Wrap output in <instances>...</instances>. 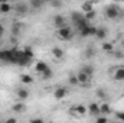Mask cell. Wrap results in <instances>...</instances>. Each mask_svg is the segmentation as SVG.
I'll use <instances>...</instances> for the list:
<instances>
[{
    "label": "cell",
    "instance_id": "obj_1",
    "mask_svg": "<svg viewBox=\"0 0 124 123\" xmlns=\"http://www.w3.org/2000/svg\"><path fill=\"white\" fill-rule=\"evenodd\" d=\"M118 15H120V10L116 4H110V6L105 7V16L108 19H117Z\"/></svg>",
    "mask_w": 124,
    "mask_h": 123
},
{
    "label": "cell",
    "instance_id": "obj_2",
    "mask_svg": "<svg viewBox=\"0 0 124 123\" xmlns=\"http://www.w3.org/2000/svg\"><path fill=\"white\" fill-rule=\"evenodd\" d=\"M12 58H13V52L12 49H0V61L12 64Z\"/></svg>",
    "mask_w": 124,
    "mask_h": 123
},
{
    "label": "cell",
    "instance_id": "obj_3",
    "mask_svg": "<svg viewBox=\"0 0 124 123\" xmlns=\"http://www.w3.org/2000/svg\"><path fill=\"white\" fill-rule=\"evenodd\" d=\"M58 36L61 38L62 41H69V39L72 38V31H71V28L65 26V28H62V29H58Z\"/></svg>",
    "mask_w": 124,
    "mask_h": 123
},
{
    "label": "cell",
    "instance_id": "obj_4",
    "mask_svg": "<svg viewBox=\"0 0 124 123\" xmlns=\"http://www.w3.org/2000/svg\"><path fill=\"white\" fill-rule=\"evenodd\" d=\"M95 33H97V28L93 26V25H90L88 28H85V29L81 31V36H82V38H87V36H95Z\"/></svg>",
    "mask_w": 124,
    "mask_h": 123
},
{
    "label": "cell",
    "instance_id": "obj_5",
    "mask_svg": "<svg viewBox=\"0 0 124 123\" xmlns=\"http://www.w3.org/2000/svg\"><path fill=\"white\" fill-rule=\"evenodd\" d=\"M88 112L93 114V116H101V110H100V104L97 103H90L88 104Z\"/></svg>",
    "mask_w": 124,
    "mask_h": 123
},
{
    "label": "cell",
    "instance_id": "obj_6",
    "mask_svg": "<svg viewBox=\"0 0 124 123\" xmlns=\"http://www.w3.org/2000/svg\"><path fill=\"white\" fill-rule=\"evenodd\" d=\"M66 94H68V90H66L65 87H58V88L54 91V97H55L56 100H62L63 97H66Z\"/></svg>",
    "mask_w": 124,
    "mask_h": 123
},
{
    "label": "cell",
    "instance_id": "obj_7",
    "mask_svg": "<svg viewBox=\"0 0 124 123\" xmlns=\"http://www.w3.org/2000/svg\"><path fill=\"white\" fill-rule=\"evenodd\" d=\"M54 23H55V26H56L58 29H62V28L66 26V23H65V18H63L62 15H56V16L54 18Z\"/></svg>",
    "mask_w": 124,
    "mask_h": 123
},
{
    "label": "cell",
    "instance_id": "obj_8",
    "mask_svg": "<svg viewBox=\"0 0 124 123\" xmlns=\"http://www.w3.org/2000/svg\"><path fill=\"white\" fill-rule=\"evenodd\" d=\"M12 52H13L12 64H16V65H17V62H19V60H20V57L23 55V51H20V49H17V48H12Z\"/></svg>",
    "mask_w": 124,
    "mask_h": 123
},
{
    "label": "cell",
    "instance_id": "obj_9",
    "mask_svg": "<svg viewBox=\"0 0 124 123\" xmlns=\"http://www.w3.org/2000/svg\"><path fill=\"white\" fill-rule=\"evenodd\" d=\"M71 18H72V22H74L75 25H78L79 22H82V20L85 19V16H84V13H81V12H72V15H71Z\"/></svg>",
    "mask_w": 124,
    "mask_h": 123
},
{
    "label": "cell",
    "instance_id": "obj_10",
    "mask_svg": "<svg viewBox=\"0 0 124 123\" xmlns=\"http://www.w3.org/2000/svg\"><path fill=\"white\" fill-rule=\"evenodd\" d=\"M15 9H16V13L25 15V13L28 12V4H26V3H17V4L15 6Z\"/></svg>",
    "mask_w": 124,
    "mask_h": 123
},
{
    "label": "cell",
    "instance_id": "obj_11",
    "mask_svg": "<svg viewBox=\"0 0 124 123\" xmlns=\"http://www.w3.org/2000/svg\"><path fill=\"white\" fill-rule=\"evenodd\" d=\"M35 68H36V71H38L39 74H43L46 70H49L48 64H46V62H43V61H39L38 64H36V67H35Z\"/></svg>",
    "mask_w": 124,
    "mask_h": 123
},
{
    "label": "cell",
    "instance_id": "obj_12",
    "mask_svg": "<svg viewBox=\"0 0 124 123\" xmlns=\"http://www.w3.org/2000/svg\"><path fill=\"white\" fill-rule=\"evenodd\" d=\"M77 78H78V83H79V84H84V86L88 84V81H90V77H88L87 74L81 72V71H79V74L77 75Z\"/></svg>",
    "mask_w": 124,
    "mask_h": 123
},
{
    "label": "cell",
    "instance_id": "obj_13",
    "mask_svg": "<svg viewBox=\"0 0 124 123\" xmlns=\"http://www.w3.org/2000/svg\"><path fill=\"white\" fill-rule=\"evenodd\" d=\"M114 80H116V81H124V67L118 68V70H116Z\"/></svg>",
    "mask_w": 124,
    "mask_h": 123
},
{
    "label": "cell",
    "instance_id": "obj_14",
    "mask_svg": "<svg viewBox=\"0 0 124 123\" xmlns=\"http://www.w3.org/2000/svg\"><path fill=\"white\" fill-rule=\"evenodd\" d=\"M75 113H78L79 116H85V113L88 112V109L85 107V104H78L77 107H75V110H74Z\"/></svg>",
    "mask_w": 124,
    "mask_h": 123
},
{
    "label": "cell",
    "instance_id": "obj_15",
    "mask_svg": "<svg viewBox=\"0 0 124 123\" xmlns=\"http://www.w3.org/2000/svg\"><path fill=\"white\" fill-rule=\"evenodd\" d=\"M31 62H32V60H31V58H28V57H26V55L23 54V55L20 57V60H19V62H17V65H20V67H28V65H29Z\"/></svg>",
    "mask_w": 124,
    "mask_h": 123
},
{
    "label": "cell",
    "instance_id": "obj_16",
    "mask_svg": "<svg viewBox=\"0 0 124 123\" xmlns=\"http://www.w3.org/2000/svg\"><path fill=\"white\" fill-rule=\"evenodd\" d=\"M100 110H101V114H110V113H111V107H110L108 103L100 104Z\"/></svg>",
    "mask_w": 124,
    "mask_h": 123
},
{
    "label": "cell",
    "instance_id": "obj_17",
    "mask_svg": "<svg viewBox=\"0 0 124 123\" xmlns=\"http://www.w3.org/2000/svg\"><path fill=\"white\" fill-rule=\"evenodd\" d=\"M20 29H22V23H20V22H15L13 26H12V35L17 36V35L20 33Z\"/></svg>",
    "mask_w": 124,
    "mask_h": 123
},
{
    "label": "cell",
    "instance_id": "obj_18",
    "mask_svg": "<svg viewBox=\"0 0 124 123\" xmlns=\"http://www.w3.org/2000/svg\"><path fill=\"white\" fill-rule=\"evenodd\" d=\"M107 35H108V32H107L105 28H97V33H95V36H97L98 39H104Z\"/></svg>",
    "mask_w": 124,
    "mask_h": 123
},
{
    "label": "cell",
    "instance_id": "obj_19",
    "mask_svg": "<svg viewBox=\"0 0 124 123\" xmlns=\"http://www.w3.org/2000/svg\"><path fill=\"white\" fill-rule=\"evenodd\" d=\"M52 55H54L56 60H62V58H63V51H62L61 48L55 46V48L52 49Z\"/></svg>",
    "mask_w": 124,
    "mask_h": 123
},
{
    "label": "cell",
    "instance_id": "obj_20",
    "mask_svg": "<svg viewBox=\"0 0 124 123\" xmlns=\"http://www.w3.org/2000/svg\"><path fill=\"white\" fill-rule=\"evenodd\" d=\"M20 81H22L23 84H32V83H33V77L29 75V74H22V75H20Z\"/></svg>",
    "mask_w": 124,
    "mask_h": 123
},
{
    "label": "cell",
    "instance_id": "obj_21",
    "mask_svg": "<svg viewBox=\"0 0 124 123\" xmlns=\"http://www.w3.org/2000/svg\"><path fill=\"white\" fill-rule=\"evenodd\" d=\"M17 97H19L20 100H26V98L29 97V90H26V88L17 90Z\"/></svg>",
    "mask_w": 124,
    "mask_h": 123
},
{
    "label": "cell",
    "instance_id": "obj_22",
    "mask_svg": "<svg viewBox=\"0 0 124 123\" xmlns=\"http://www.w3.org/2000/svg\"><path fill=\"white\" fill-rule=\"evenodd\" d=\"M81 72H84V74H87L90 78H91V75L94 74V68L91 65H84L82 68H81Z\"/></svg>",
    "mask_w": 124,
    "mask_h": 123
},
{
    "label": "cell",
    "instance_id": "obj_23",
    "mask_svg": "<svg viewBox=\"0 0 124 123\" xmlns=\"http://www.w3.org/2000/svg\"><path fill=\"white\" fill-rule=\"evenodd\" d=\"M13 112H16V113H22L23 110H25V104L23 103H16V104H13Z\"/></svg>",
    "mask_w": 124,
    "mask_h": 123
},
{
    "label": "cell",
    "instance_id": "obj_24",
    "mask_svg": "<svg viewBox=\"0 0 124 123\" xmlns=\"http://www.w3.org/2000/svg\"><path fill=\"white\" fill-rule=\"evenodd\" d=\"M81 9L85 12V13H88V12H93V3H90V1H87V3H82V6H81Z\"/></svg>",
    "mask_w": 124,
    "mask_h": 123
},
{
    "label": "cell",
    "instance_id": "obj_25",
    "mask_svg": "<svg viewBox=\"0 0 124 123\" xmlns=\"http://www.w3.org/2000/svg\"><path fill=\"white\" fill-rule=\"evenodd\" d=\"M10 9H12V6H10L9 3H1V4H0V12H1V13H9Z\"/></svg>",
    "mask_w": 124,
    "mask_h": 123
},
{
    "label": "cell",
    "instance_id": "obj_26",
    "mask_svg": "<svg viewBox=\"0 0 124 123\" xmlns=\"http://www.w3.org/2000/svg\"><path fill=\"white\" fill-rule=\"evenodd\" d=\"M101 48H102V51H105V52H111V51L114 49V46H113V44H110V42H104Z\"/></svg>",
    "mask_w": 124,
    "mask_h": 123
},
{
    "label": "cell",
    "instance_id": "obj_27",
    "mask_svg": "<svg viewBox=\"0 0 124 123\" xmlns=\"http://www.w3.org/2000/svg\"><path fill=\"white\" fill-rule=\"evenodd\" d=\"M23 54H25L28 58L33 60V51H32V46H25V49H23Z\"/></svg>",
    "mask_w": 124,
    "mask_h": 123
},
{
    "label": "cell",
    "instance_id": "obj_28",
    "mask_svg": "<svg viewBox=\"0 0 124 123\" xmlns=\"http://www.w3.org/2000/svg\"><path fill=\"white\" fill-rule=\"evenodd\" d=\"M94 54H95V49H94L93 46H88L85 49V58H93Z\"/></svg>",
    "mask_w": 124,
    "mask_h": 123
},
{
    "label": "cell",
    "instance_id": "obj_29",
    "mask_svg": "<svg viewBox=\"0 0 124 123\" xmlns=\"http://www.w3.org/2000/svg\"><path fill=\"white\" fill-rule=\"evenodd\" d=\"M42 4H43V1H39V0H31V6L32 7H35V9L42 7Z\"/></svg>",
    "mask_w": 124,
    "mask_h": 123
},
{
    "label": "cell",
    "instance_id": "obj_30",
    "mask_svg": "<svg viewBox=\"0 0 124 123\" xmlns=\"http://www.w3.org/2000/svg\"><path fill=\"white\" fill-rule=\"evenodd\" d=\"M42 77H43L45 80H48V78H52V77H54V72H52V70H51V68H49V70H46V71L42 74Z\"/></svg>",
    "mask_w": 124,
    "mask_h": 123
},
{
    "label": "cell",
    "instance_id": "obj_31",
    "mask_svg": "<svg viewBox=\"0 0 124 123\" xmlns=\"http://www.w3.org/2000/svg\"><path fill=\"white\" fill-rule=\"evenodd\" d=\"M84 16H85V19H87V20H88V22H90V20H93L94 18H95V16H97V13H95V12H88V13H84Z\"/></svg>",
    "mask_w": 124,
    "mask_h": 123
},
{
    "label": "cell",
    "instance_id": "obj_32",
    "mask_svg": "<svg viewBox=\"0 0 124 123\" xmlns=\"http://www.w3.org/2000/svg\"><path fill=\"white\" fill-rule=\"evenodd\" d=\"M69 84H72V86H78V84H79L77 75H71V77H69Z\"/></svg>",
    "mask_w": 124,
    "mask_h": 123
},
{
    "label": "cell",
    "instance_id": "obj_33",
    "mask_svg": "<svg viewBox=\"0 0 124 123\" xmlns=\"http://www.w3.org/2000/svg\"><path fill=\"white\" fill-rule=\"evenodd\" d=\"M95 123H108V119H107L105 116H98L97 120H95Z\"/></svg>",
    "mask_w": 124,
    "mask_h": 123
},
{
    "label": "cell",
    "instance_id": "obj_34",
    "mask_svg": "<svg viewBox=\"0 0 124 123\" xmlns=\"http://www.w3.org/2000/svg\"><path fill=\"white\" fill-rule=\"evenodd\" d=\"M97 97H100V98H105V91H104L102 88H98V90H97Z\"/></svg>",
    "mask_w": 124,
    "mask_h": 123
},
{
    "label": "cell",
    "instance_id": "obj_35",
    "mask_svg": "<svg viewBox=\"0 0 124 123\" xmlns=\"http://www.w3.org/2000/svg\"><path fill=\"white\" fill-rule=\"evenodd\" d=\"M51 6H54V7H61L62 3L61 1H58V0H54V1H51Z\"/></svg>",
    "mask_w": 124,
    "mask_h": 123
},
{
    "label": "cell",
    "instance_id": "obj_36",
    "mask_svg": "<svg viewBox=\"0 0 124 123\" xmlns=\"http://www.w3.org/2000/svg\"><path fill=\"white\" fill-rule=\"evenodd\" d=\"M117 119L121 120V122H124V112H118V113H117Z\"/></svg>",
    "mask_w": 124,
    "mask_h": 123
},
{
    "label": "cell",
    "instance_id": "obj_37",
    "mask_svg": "<svg viewBox=\"0 0 124 123\" xmlns=\"http://www.w3.org/2000/svg\"><path fill=\"white\" fill-rule=\"evenodd\" d=\"M31 123H43V119H40V117H35V119H32Z\"/></svg>",
    "mask_w": 124,
    "mask_h": 123
},
{
    "label": "cell",
    "instance_id": "obj_38",
    "mask_svg": "<svg viewBox=\"0 0 124 123\" xmlns=\"http://www.w3.org/2000/svg\"><path fill=\"white\" fill-rule=\"evenodd\" d=\"M4 123H17V119L16 117H10V119H7Z\"/></svg>",
    "mask_w": 124,
    "mask_h": 123
},
{
    "label": "cell",
    "instance_id": "obj_39",
    "mask_svg": "<svg viewBox=\"0 0 124 123\" xmlns=\"http://www.w3.org/2000/svg\"><path fill=\"white\" fill-rule=\"evenodd\" d=\"M3 33H4V28H3V26H1V25H0V36H1V35H3Z\"/></svg>",
    "mask_w": 124,
    "mask_h": 123
},
{
    "label": "cell",
    "instance_id": "obj_40",
    "mask_svg": "<svg viewBox=\"0 0 124 123\" xmlns=\"http://www.w3.org/2000/svg\"><path fill=\"white\" fill-rule=\"evenodd\" d=\"M121 46H124V39L121 41Z\"/></svg>",
    "mask_w": 124,
    "mask_h": 123
}]
</instances>
